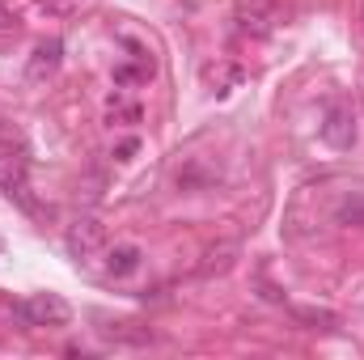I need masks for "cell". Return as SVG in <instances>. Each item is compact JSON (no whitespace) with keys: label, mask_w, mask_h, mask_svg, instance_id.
I'll return each instance as SVG.
<instances>
[{"label":"cell","mask_w":364,"mask_h":360,"mask_svg":"<svg viewBox=\"0 0 364 360\" xmlns=\"http://www.w3.org/2000/svg\"><path fill=\"white\" fill-rule=\"evenodd\" d=\"M13 318L34 331V327H64L73 318V309H68V301L60 292H30L26 301L13 305Z\"/></svg>","instance_id":"obj_1"},{"label":"cell","mask_w":364,"mask_h":360,"mask_svg":"<svg viewBox=\"0 0 364 360\" xmlns=\"http://www.w3.org/2000/svg\"><path fill=\"white\" fill-rule=\"evenodd\" d=\"M322 140L331 144V149H352L356 144V115H352V106L348 102H326V110H322Z\"/></svg>","instance_id":"obj_2"},{"label":"cell","mask_w":364,"mask_h":360,"mask_svg":"<svg viewBox=\"0 0 364 360\" xmlns=\"http://www.w3.org/2000/svg\"><path fill=\"white\" fill-rule=\"evenodd\" d=\"M64 246H68V255L81 259V263L93 259V255H102V246H106V229H102V221H97V216H77V221L68 225Z\"/></svg>","instance_id":"obj_3"},{"label":"cell","mask_w":364,"mask_h":360,"mask_svg":"<svg viewBox=\"0 0 364 360\" xmlns=\"http://www.w3.org/2000/svg\"><path fill=\"white\" fill-rule=\"evenodd\" d=\"M60 64H64V43H60V38H47V43L34 47V55H30V64H26V77H30V81H47V77L60 73Z\"/></svg>","instance_id":"obj_4"},{"label":"cell","mask_w":364,"mask_h":360,"mask_svg":"<svg viewBox=\"0 0 364 360\" xmlns=\"http://www.w3.org/2000/svg\"><path fill=\"white\" fill-rule=\"evenodd\" d=\"M0 186H4V195L21 208V212H30V216H38V199L30 195V182H26V174L21 170H9L4 179H0Z\"/></svg>","instance_id":"obj_5"},{"label":"cell","mask_w":364,"mask_h":360,"mask_svg":"<svg viewBox=\"0 0 364 360\" xmlns=\"http://www.w3.org/2000/svg\"><path fill=\"white\" fill-rule=\"evenodd\" d=\"M140 246H132V242H119V246H110L106 250V271L110 275H132V271L140 268Z\"/></svg>","instance_id":"obj_6"},{"label":"cell","mask_w":364,"mask_h":360,"mask_svg":"<svg viewBox=\"0 0 364 360\" xmlns=\"http://www.w3.org/2000/svg\"><path fill=\"white\" fill-rule=\"evenodd\" d=\"M292 318H301V322H309V327H322V331L339 327V318H335L331 309H314V305H292Z\"/></svg>","instance_id":"obj_7"},{"label":"cell","mask_w":364,"mask_h":360,"mask_svg":"<svg viewBox=\"0 0 364 360\" xmlns=\"http://www.w3.org/2000/svg\"><path fill=\"white\" fill-rule=\"evenodd\" d=\"M233 255H237V246H233V242H225L220 250H208V263L199 268V275H212V271H229V268H233Z\"/></svg>","instance_id":"obj_8"},{"label":"cell","mask_w":364,"mask_h":360,"mask_svg":"<svg viewBox=\"0 0 364 360\" xmlns=\"http://www.w3.org/2000/svg\"><path fill=\"white\" fill-rule=\"evenodd\" d=\"M0 30H13V13H9L4 4H0Z\"/></svg>","instance_id":"obj_9"},{"label":"cell","mask_w":364,"mask_h":360,"mask_svg":"<svg viewBox=\"0 0 364 360\" xmlns=\"http://www.w3.org/2000/svg\"><path fill=\"white\" fill-rule=\"evenodd\" d=\"M13 140H17V136H13V132H9V127H4V123H0V149H9V144H13Z\"/></svg>","instance_id":"obj_10"}]
</instances>
